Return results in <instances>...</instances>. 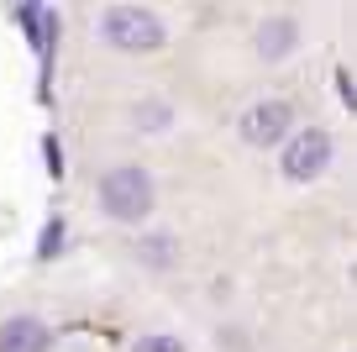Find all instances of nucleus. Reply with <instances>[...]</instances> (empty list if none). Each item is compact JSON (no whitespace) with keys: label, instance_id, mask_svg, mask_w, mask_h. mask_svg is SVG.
Returning <instances> with one entry per match:
<instances>
[{"label":"nucleus","instance_id":"f257e3e1","mask_svg":"<svg viewBox=\"0 0 357 352\" xmlns=\"http://www.w3.org/2000/svg\"><path fill=\"white\" fill-rule=\"evenodd\" d=\"M100 32L121 53H153V47H163V22L153 11H137V6H111L100 16Z\"/></svg>","mask_w":357,"mask_h":352},{"label":"nucleus","instance_id":"f03ea898","mask_svg":"<svg viewBox=\"0 0 357 352\" xmlns=\"http://www.w3.org/2000/svg\"><path fill=\"white\" fill-rule=\"evenodd\" d=\"M100 205L116 221H142L153 210V179L142 168H111L100 179Z\"/></svg>","mask_w":357,"mask_h":352},{"label":"nucleus","instance_id":"7ed1b4c3","mask_svg":"<svg viewBox=\"0 0 357 352\" xmlns=\"http://www.w3.org/2000/svg\"><path fill=\"white\" fill-rule=\"evenodd\" d=\"M326 168H331V132L310 126V132L289 137V147H284V174H289V179L310 184V179L326 174Z\"/></svg>","mask_w":357,"mask_h":352},{"label":"nucleus","instance_id":"20e7f679","mask_svg":"<svg viewBox=\"0 0 357 352\" xmlns=\"http://www.w3.org/2000/svg\"><path fill=\"white\" fill-rule=\"evenodd\" d=\"M289 116H294V110L284 105V100H257V105H247V110H242V142H252V147L284 142Z\"/></svg>","mask_w":357,"mask_h":352},{"label":"nucleus","instance_id":"39448f33","mask_svg":"<svg viewBox=\"0 0 357 352\" xmlns=\"http://www.w3.org/2000/svg\"><path fill=\"white\" fill-rule=\"evenodd\" d=\"M0 352H47V326L32 316H16L0 326Z\"/></svg>","mask_w":357,"mask_h":352},{"label":"nucleus","instance_id":"423d86ee","mask_svg":"<svg viewBox=\"0 0 357 352\" xmlns=\"http://www.w3.org/2000/svg\"><path fill=\"white\" fill-rule=\"evenodd\" d=\"M294 47V22H263V32H257V53L263 58H284Z\"/></svg>","mask_w":357,"mask_h":352},{"label":"nucleus","instance_id":"0eeeda50","mask_svg":"<svg viewBox=\"0 0 357 352\" xmlns=\"http://www.w3.org/2000/svg\"><path fill=\"white\" fill-rule=\"evenodd\" d=\"M137 352H184V342H174V337H142V342H137Z\"/></svg>","mask_w":357,"mask_h":352},{"label":"nucleus","instance_id":"6e6552de","mask_svg":"<svg viewBox=\"0 0 357 352\" xmlns=\"http://www.w3.org/2000/svg\"><path fill=\"white\" fill-rule=\"evenodd\" d=\"M168 116H163V105H142V116H137V126H163Z\"/></svg>","mask_w":357,"mask_h":352},{"label":"nucleus","instance_id":"1a4fd4ad","mask_svg":"<svg viewBox=\"0 0 357 352\" xmlns=\"http://www.w3.org/2000/svg\"><path fill=\"white\" fill-rule=\"evenodd\" d=\"M58 237H63V226H58V221H47V242H43V258H53V247H58Z\"/></svg>","mask_w":357,"mask_h":352}]
</instances>
